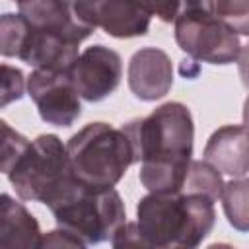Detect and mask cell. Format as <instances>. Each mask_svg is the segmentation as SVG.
<instances>
[{
  "instance_id": "cell-1",
  "label": "cell",
  "mask_w": 249,
  "mask_h": 249,
  "mask_svg": "<svg viewBox=\"0 0 249 249\" xmlns=\"http://www.w3.org/2000/svg\"><path fill=\"white\" fill-rule=\"evenodd\" d=\"M134 161H140L138 179L150 193L181 191L193 156L195 124L187 105L167 101L148 117L132 119L123 126Z\"/></svg>"
},
{
  "instance_id": "cell-2",
  "label": "cell",
  "mask_w": 249,
  "mask_h": 249,
  "mask_svg": "<svg viewBox=\"0 0 249 249\" xmlns=\"http://www.w3.org/2000/svg\"><path fill=\"white\" fill-rule=\"evenodd\" d=\"M216 222L214 200L196 191L150 193L136 206L142 247H196Z\"/></svg>"
},
{
  "instance_id": "cell-3",
  "label": "cell",
  "mask_w": 249,
  "mask_h": 249,
  "mask_svg": "<svg viewBox=\"0 0 249 249\" xmlns=\"http://www.w3.org/2000/svg\"><path fill=\"white\" fill-rule=\"evenodd\" d=\"M72 175L93 189L115 187L134 163L128 136L107 123H89L66 142Z\"/></svg>"
},
{
  "instance_id": "cell-4",
  "label": "cell",
  "mask_w": 249,
  "mask_h": 249,
  "mask_svg": "<svg viewBox=\"0 0 249 249\" xmlns=\"http://www.w3.org/2000/svg\"><path fill=\"white\" fill-rule=\"evenodd\" d=\"M49 210L58 228L76 235L84 245L111 241L115 231L126 222L124 204L113 187L93 189L78 179Z\"/></svg>"
},
{
  "instance_id": "cell-5",
  "label": "cell",
  "mask_w": 249,
  "mask_h": 249,
  "mask_svg": "<svg viewBox=\"0 0 249 249\" xmlns=\"http://www.w3.org/2000/svg\"><path fill=\"white\" fill-rule=\"evenodd\" d=\"M8 179L21 200L53 206L74 183L66 146L56 134H39L10 169Z\"/></svg>"
},
{
  "instance_id": "cell-6",
  "label": "cell",
  "mask_w": 249,
  "mask_h": 249,
  "mask_svg": "<svg viewBox=\"0 0 249 249\" xmlns=\"http://www.w3.org/2000/svg\"><path fill=\"white\" fill-rule=\"evenodd\" d=\"M175 21V41L193 60L231 64L241 56L239 35L222 19L195 8H183Z\"/></svg>"
},
{
  "instance_id": "cell-7",
  "label": "cell",
  "mask_w": 249,
  "mask_h": 249,
  "mask_svg": "<svg viewBox=\"0 0 249 249\" xmlns=\"http://www.w3.org/2000/svg\"><path fill=\"white\" fill-rule=\"evenodd\" d=\"M72 12L80 23L89 29L101 27L117 39L146 35L152 19L142 0H74Z\"/></svg>"
},
{
  "instance_id": "cell-8",
  "label": "cell",
  "mask_w": 249,
  "mask_h": 249,
  "mask_svg": "<svg viewBox=\"0 0 249 249\" xmlns=\"http://www.w3.org/2000/svg\"><path fill=\"white\" fill-rule=\"evenodd\" d=\"M25 89L41 119L54 126H72L82 115L80 95L68 74L35 68L25 84Z\"/></svg>"
},
{
  "instance_id": "cell-9",
  "label": "cell",
  "mask_w": 249,
  "mask_h": 249,
  "mask_svg": "<svg viewBox=\"0 0 249 249\" xmlns=\"http://www.w3.org/2000/svg\"><path fill=\"white\" fill-rule=\"evenodd\" d=\"M78 95L86 101H101L111 95L123 78V64L117 51L105 45L88 47L78 54L68 72Z\"/></svg>"
},
{
  "instance_id": "cell-10",
  "label": "cell",
  "mask_w": 249,
  "mask_h": 249,
  "mask_svg": "<svg viewBox=\"0 0 249 249\" xmlns=\"http://www.w3.org/2000/svg\"><path fill=\"white\" fill-rule=\"evenodd\" d=\"M18 6L27 23L41 33L60 37L74 45H80L93 33V29L76 19L66 0H18Z\"/></svg>"
},
{
  "instance_id": "cell-11",
  "label": "cell",
  "mask_w": 249,
  "mask_h": 249,
  "mask_svg": "<svg viewBox=\"0 0 249 249\" xmlns=\"http://www.w3.org/2000/svg\"><path fill=\"white\" fill-rule=\"evenodd\" d=\"M173 86V64L167 53L156 47L136 51L128 62V88L142 101L167 95Z\"/></svg>"
},
{
  "instance_id": "cell-12",
  "label": "cell",
  "mask_w": 249,
  "mask_h": 249,
  "mask_svg": "<svg viewBox=\"0 0 249 249\" xmlns=\"http://www.w3.org/2000/svg\"><path fill=\"white\" fill-rule=\"evenodd\" d=\"M204 161L231 177H247V128L226 124L212 132L204 148Z\"/></svg>"
},
{
  "instance_id": "cell-13",
  "label": "cell",
  "mask_w": 249,
  "mask_h": 249,
  "mask_svg": "<svg viewBox=\"0 0 249 249\" xmlns=\"http://www.w3.org/2000/svg\"><path fill=\"white\" fill-rule=\"evenodd\" d=\"M78 47L80 45L68 43L49 33H41L29 25V35L21 49L19 60L39 70H53V72L68 74L72 64L78 58Z\"/></svg>"
},
{
  "instance_id": "cell-14",
  "label": "cell",
  "mask_w": 249,
  "mask_h": 249,
  "mask_svg": "<svg viewBox=\"0 0 249 249\" xmlns=\"http://www.w3.org/2000/svg\"><path fill=\"white\" fill-rule=\"evenodd\" d=\"M41 235L35 216L14 196L0 193V247H39Z\"/></svg>"
},
{
  "instance_id": "cell-15",
  "label": "cell",
  "mask_w": 249,
  "mask_h": 249,
  "mask_svg": "<svg viewBox=\"0 0 249 249\" xmlns=\"http://www.w3.org/2000/svg\"><path fill=\"white\" fill-rule=\"evenodd\" d=\"M183 8L202 10L228 23L241 37L249 33V0H183Z\"/></svg>"
},
{
  "instance_id": "cell-16",
  "label": "cell",
  "mask_w": 249,
  "mask_h": 249,
  "mask_svg": "<svg viewBox=\"0 0 249 249\" xmlns=\"http://www.w3.org/2000/svg\"><path fill=\"white\" fill-rule=\"evenodd\" d=\"M247 179L239 177V179H231L228 183H224L222 189V202H224V212L228 216V222L239 230V231H247L249 230V212H247Z\"/></svg>"
},
{
  "instance_id": "cell-17",
  "label": "cell",
  "mask_w": 249,
  "mask_h": 249,
  "mask_svg": "<svg viewBox=\"0 0 249 249\" xmlns=\"http://www.w3.org/2000/svg\"><path fill=\"white\" fill-rule=\"evenodd\" d=\"M222 189H224V181L218 169H214L208 161L191 160L181 191H196V193L210 196L212 200H218L222 196Z\"/></svg>"
},
{
  "instance_id": "cell-18",
  "label": "cell",
  "mask_w": 249,
  "mask_h": 249,
  "mask_svg": "<svg viewBox=\"0 0 249 249\" xmlns=\"http://www.w3.org/2000/svg\"><path fill=\"white\" fill-rule=\"evenodd\" d=\"M29 35V23L21 14H0V56L19 58Z\"/></svg>"
},
{
  "instance_id": "cell-19",
  "label": "cell",
  "mask_w": 249,
  "mask_h": 249,
  "mask_svg": "<svg viewBox=\"0 0 249 249\" xmlns=\"http://www.w3.org/2000/svg\"><path fill=\"white\" fill-rule=\"evenodd\" d=\"M27 146L29 140L0 119V173L8 175L10 169L16 165V161L23 156Z\"/></svg>"
},
{
  "instance_id": "cell-20",
  "label": "cell",
  "mask_w": 249,
  "mask_h": 249,
  "mask_svg": "<svg viewBox=\"0 0 249 249\" xmlns=\"http://www.w3.org/2000/svg\"><path fill=\"white\" fill-rule=\"evenodd\" d=\"M25 93V76L19 68L0 64V109L19 101Z\"/></svg>"
},
{
  "instance_id": "cell-21",
  "label": "cell",
  "mask_w": 249,
  "mask_h": 249,
  "mask_svg": "<svg viewBox=\"0 0 249 249\" xmlns=\"http://www.w3.org/2000/svg\"><path fill=\"white\" fill-rule=\"evenodd\" d=\"M152 16H158L161 21H173L183 8V0H142Z\"/></svg>"
},
{
  "instance_id": "cell-22",
  "label": "cell",
  "mask_w": 249,
  "mask_h": 249,
  "mask_svg": "<svg viewBox=\"0 0 249 249\" xmlns=\"http://www.w3.org/2000/svg\"><path fill=\"white\" fill-rule=\"evenodd\" d=\"M60 245H66V247H84V243L72 235L70 231L58 228L54 231H49L47 235H41V241H39V247H60Z\"/></svg>"
},
{
  "instance_id": "cell-23",
  "label": "cell",
  "mask_w": 249,
  "mask_h": 249,
  "mask_svg": "<svg viewBox=\"0 0 249 249\" xmlns=\"http://www.w3.org/2000/svg\"><path fill=\"white\" fill-rule=\"evenodd\" d=\"M66 2H74V0H66Z\"/></svg>"
}]
</instances>
